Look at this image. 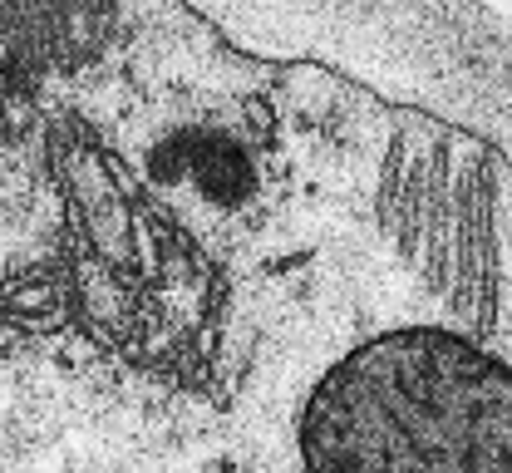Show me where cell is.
<instances>
[{
	"label": "cell",
	"instance_id": "2",
	"mask_svg": "<svg viewBox=\"0 0 512 473\" xmlns=\"http://www.w3.org/2000/svg\"><path fill=\"white\" fill-rule=\"evenodd\" d=\"M301 473H512L508 360L458 326L340 350L296 409Z\"/></svg>",
	"mask_w": 512,
	"mask_h": 473
},
{
	"label": "cell",
	"instance_id": "1",
	"mask_svg": "<svg viewBox=\"0 0 512 473\" xmlns=\"http://www.w3.org/2000/svg\"><path fill=\"white\" fill-rule=\"evenodd\" d=\"M50 79L104 173L212 247L252 242L291 193L301 143L375 109L320 69L232 50L188 0H99Z\"/></svg>",
	"mask_w": 512,
	"mask_h": 473
}]
</instances>
